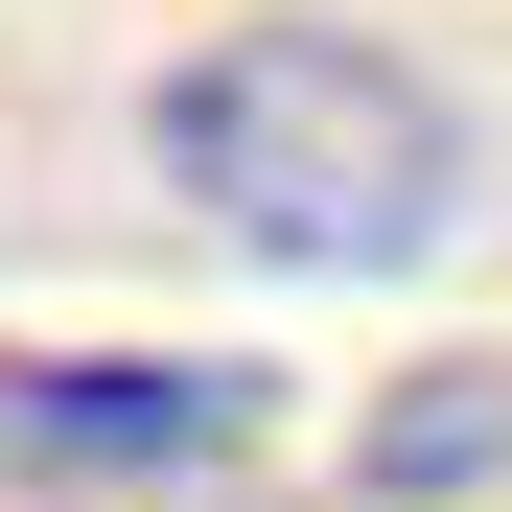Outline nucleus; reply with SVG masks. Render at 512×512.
Segmentation results:
<instances>
[{"label": "nucleus", "mask_w": 512, "mask_h": 512, "mask_svg": "<svg viewBox=\"0 0 512 512\" xmlns=\"http://www.w3.org/2000/svg\"><path fill=\"white\" fill-rule=\"evenodd\" d=\"M163 187L280 280H396L466 233V94L373 24H210L163 70Z\"/></svg>", "instance_id": "f257e3e1"}, {"label": "nucleus", "mask_w": 512, "mask_h": 512, "mask_svg": "<svg viewBox=\"0 0 512 512\" xmlns=\"http://www.w3.org/2000/svg\"><path fill=\"white\" fill-rule=\"evenodd\" d=\"M256 373L233 350H0V466H233Z\"/></svg>", "instance_id": "f03ea898"}, {"label": "nucleus", "mask_w": 512, "mask_h": 512, "mask_svg": "<svg viewBox=\"0 0 512 512\" xmlns=\"http://www.w3.org/2000/svg\"><path fill=\"white\" fill-rule=\"evenodd\" d=\"M350 466H373V512H443V489H489V466H512V373H419V396L373 419Z\"/></svg>", "instance_id": "7ed1b4c3"}]
</instances>
